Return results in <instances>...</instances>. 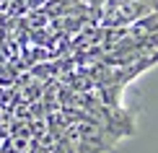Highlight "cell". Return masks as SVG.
<instances>
[{
	"label": "cell",
	"instance_id": "6da1fadb",
	"mask_svg": "<svg viewBox=\"0 0 158 153\" xmlns=\"http://www.w3.org/2000/svg\"><path fill=\"white\" fill-rule=\"evenodd\" d=\"M158 11V0H130V3L119 5V8L109 11L101 16V26H106V29H119V26H130L135 23L137 18L148 16V13Z\"/></svg>",
	"mask_w": 158,
	"mask_h": 153
},
{
	"label": "cell",
	"instance_id": "7a4b0ae2",
	"mask_svg": "<svg viewBox=\"0 0 158 153\" xmlns=\"http://www.w3.org/2000/svg\"><path fill=\"white\" fill-rule=\"evenodd\" d=\"M156 31H158V11L137 18L130 26H124V36H145V34H156Z\"/></svg>",
	"mask_w": 158,
	"mask_h": 153
},
{
	"label": "cell",
	"instance_id": "3957f363",
	"mask_svg": "<svg viewBox=\"0 0 158 153\" xmlns=\"http://www.w3.org/2000/svg\"><path fill=\"white\" fill-rule=\"evenodd\" d=\"M124 3H130V0H106V3H104V13H109V11L119 8V5H124Z\"/></svg>",
	"mask_w": 158,
	"mask_h": 153
}]
</instances>
